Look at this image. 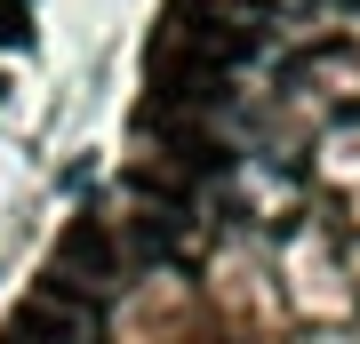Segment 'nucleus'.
Wrapping results in <instances>:
<instances>
[{"label":"nucleus","mask_w":360,"mask_h":344,"mask_svg":"<svg viewBox=\"0 0 360 344\" xmlns=\"http://www.w3.org/2000/svg\"><path fill=\"white\" fill-rule=\"evenodd\" d=\"M176 104H224V64H208L200 49H184V40L160 32L153 49V113H176Z\"/></svg>","instance_id":"nucleus-1"},{"label":"nucleus","mask_w":360,"mask_h":344,"mask_svg":"<svg viewBox=\"0 0 360 344\" xmlns=\"http://www.w3.org/2000/svg\"><path fill=\"white\" fill-rule=\"evenodd\" d=\"M32 40V8L25 0H0V49H25Z\"/></svg>","instance_id":"nucleus-4"},{"label":"nucleus","mask_w":360,"mask_h":344,"mask_svg":"<svg viewBox=\"0 0 360 344\" xmlns=\"http://www.w3.org/2000/svg\"><path fill=\"white\" fill-rule=\"evenodd\" d=\"M65 296L72 288H40V296H25V305H16L8 312V329H0V336H8V344H72V305H65Z\"/></svg>","instance_id":"nucleus-3"},{"label":"nucleus","mask_w":360,"mask_h":344,"mask_svg":"<svg viewBox=\"0 0 360 344\" xmlns=\"http://www.w3.org/2000/svg\"><path fill=\"white\" fill-rule=\"evenodd\" d=\"M120 272V256H112V232H104L96 217H72L65 224V241H56V265H49V281L56 288H104Z\"/></svg>","instance_id":"nucleus-2"}]
</instances>
